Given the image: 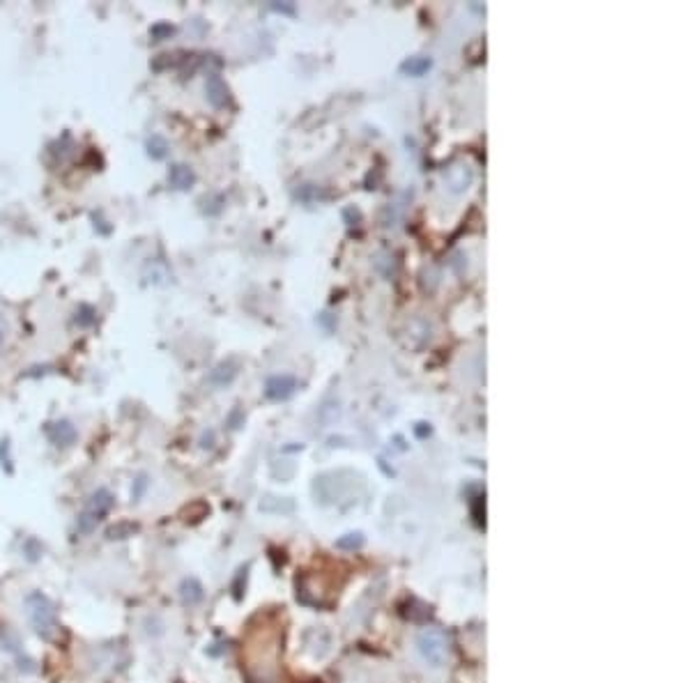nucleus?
<instances>
[{
    "label": "nucleus",
    "instance_id": "1",
    "mask_svg": "<svg viewBox=\"0 0 690 683\" xmlns=\"http://www.w3.org/2000/svg\"><path fill=\"white\" fill-rule=\"evenodd\" d=\"M26 605H28V617H30V624L34 628V633L41 635V637H46V640H51L55 628H58L55 605L39 591H32L30 596L26 598Z\"/></svg>",
    "mask_w": 690,
    "mask_h": 683
},
{
    "label": "nucleus",
    "instance_id": "2",
    "mask_svg": "<svg viewBox=\"0 0 690 683\" xmlns=\"http://www.w3.org/2000/svg\"><path fill=\"white\" fill-rule=\"evenodd\" d=\"M113 504H115V497L110 495V490H106V488L95 490V493L90 495L83 513L79 515V531L81 534H90V531L97 527V522H99L101 517L108 515V511L113 508Z\"/></svg>",
    "mask_w": 690,
    "mask_h": 683
},
{
    "label": "nucleus",
    "instance_id": "3",
    "mask_svg": "<svg viewBox=\"0 0 690 683\" xmlns=\"http://www.w3.org/2000/svg\"><path fill=\"white\" fill-rule=\"evenodd\" d=\"M44 435L48 437V442L55 444V446H72L76 442V437H79L74 424L72 421H67V419L48 421V424L44 426Z\"/></svg>",
    "mask_w": 690,
    "mask_h": 683
},
{
    "label": "nucleus",
    "instance_id": "4",
    "mask_svg": "<svg viewBox=\"0 0 690 683\" xmlns=\"http://www.w3.org/2000/svg\"><path fill=\"white\" fill-rule=\"evenodd\" d=\"M419 646H421V653L426 655V660H431L433 665H442V660L446 658V642L435 631H426L421 635Z\"/></svg>",
    "mask_w": 690,
    "mask_h": 683
},
{
    "label": "nucleus",
    "instance_id": "5",
    "mask_svg": "<svg viewBox=\"0 0 690 683\" xmlns=\"http://www.w3.org/2000/svg\"><path fill=\"white\" fill-rule=\"evenodd\" d=\"M297 389V379L293 375H272V377H267V382H265V396L269 400H286L290 398L295 393Z\"/></svg>",
    "mask_w": 690,
    "mask_h": 683
},
{
    "label": "nucleus",
    "instance_id": "6",
    "mask_svg": "<svg viewBox=\"0 0 690 683\" xmlns=\"http://www.w3.org/2000/svg\"><path fill=\"white\" fill-rule=\"evenodd\" d=\"M168 184L177 191H186L196 184V172L186 164H172L168 170Z\"/></svg>",
    "mask_w": 690,
    "mask_h": 683
},
{
    "label": "nucleus",
    "instance_id": "7",
    "mask_svg": "<svg viewBox=\"0 0 690 683\" xmlns=\"http://www.w3.org/2000/svg\"><path fill=\"white\" fill-rule=\"evenodd\" d=\"M205 90H207V99H210V103L214 108H224L228 103V99H230V97H228V86L221 81V76H217V74H210Z\"/></svg>",
    "mask_w": 690,
    "mask_h": 683
},
{
    "label": "nucleus",
    "instance_id": "8",
    "mask_svg": "<svg viewBox=\"0 0 690 683\" xmlns=\"http://www.w3.org/2000/svg\"><path fill=\"white\" fill-rule=\"evenodd\" d=\"M145 150H148V155L155 159V161H161V159L168 157V141L161 136V134H152L148 136V141H145Z\"/></svg>",
    "mask_w": 690,
    "mask_h": 683
},
{
    "label": "nucleus",
    "instance_id": "9",
    "mask_svg": "<svg viewBox=\"0 0 690 683\" xmlns=\"http://www.w3.org/2000/svg\"><path fill=\"white\" fill-rule=\"evenodd\" d=\"M235 375H237V364H235V362H224V364H219L217 368L210 373V379H212L214 384L224 386L228 382H233Z\"/></svg>",
    "mask_w": 690,
    "mask_h": 683
},
{
    "label": "nucleus",
    "instance_id": "10",
    "mask_svg": "<svg viewBox=\"0 0 690 683\" xmlns=\"http://www.w3.org/2000/svg\"><path fill=\"white\" fill-rule=\"evenodd\" d=\"M179 591H182V600L184 603H198L200 598H203V589H200V584L196 582V580H184L182 586H179Z\"/></svg>",
    "mask_w": 690,
    "mask_h": 683
},
{
    "label": "nucleus",
    "instance_id": "11",
    "mask_svg": "<svg viewBox=\"0 0 690 683\" xmlns=\"http://www.w3.org/2000/svg\"><path fill=\"white\" fill-rule=\"evenodd\" d=\"M74 320H76V324H79V327L88 329V327H92V324L97 322V310L90 306V304H81V306L76 308Z\"/></svg>",
    "mask_w": 690,
    "mask_h": 683
},
{
    "label": "nucleus",
    "instance_id": "12",
    "mask_svg": "<svg viewBox=\"0 0 690 683\" xmlns=\"http://www.w3.org/2000/svg\"><path fill=\"white\" fill-rule=\"evenodd\" d=\"M433 62L428 60V58H410L407 62H403V72L407 74H412V76H421L424 72H428L431 69Z\"/></svg>",
    "mask_w": 690,
    "mask_h": 683
},
{
    "label": "nucleus",
    "instance_id": "13",
    "mask_svg": "<svg viewBox=\"0 0 690 683\" xmlns=\"http://www.w3.org/2000/svg\"><path fill=\"white\" fill-rule=\"evenodd\" d=\"M172 32H175V26L166 23V21H159V23H155V26L150 28V37H152V41H164V39H168Z\"/></svg>",
    "mask_w": 690,
    "mask_h": 683
},
{
    "label": "nucleus",
    "instance_id": "14",
    "mask_svg": "<svg viewBox=\"0 0 690 683\" xmlns=\"http://www.w3.org/2000/svg\"><path fill=\"white\" fill-rule=\"evenodd\" d=\"M136 529L138 527L134 522H120V524H115V527H108L106 536L108 538H127V536H134Z\"/></svg>",
    "mask_w": 690,
    "mask_h": 683
},
{
    "label": "nucleus",
    "instance_id": "15",
    "mask_svg": "<svg viewBox=\"0 0 690 683\" xmlns=\"http://www.w3.org/2000/svg\"><path fill=\"white\" fill-rule=\"evenodd\" d=\"M148 486H150L148 476H145V474L138 476V479L134 481V488H131V497H134V502L141 499V497L145 495V490H148Z\"/></svg>",
    "mask_w": 690,
    "mask_h": 683
},
{
    "label": "nucleus",
    "instance_id": "16",
    "mask_svg": "<svg viewBox=\"0 0 690 683\" xmlns=\"http://www.w3.org/2000/svg\"><path fill=\"white\" fill-rule=\"evenodd\" d=\"M0 465L7 472H12V455H10V439H3L0 442Z\"/></svg>",
    "mask_w": 690,
    "mask_h": 683
},
{
    "label": "nucleus",
    "instance_id": "17",
    "mask_svg": "<svg viewBox=\"0 0 690 683\" xmlns=\"http://www.w3.org/2000/svg\"><path fill=\"white\" fill-rule=\"evenodd\" d=\"M269 10H274V12H286V14H295V7H293V5H269Z\"/></svg>",
    "mask_w": 690,
    "mask_h": 683
},
{
    "label": "nucleus",
    "instance_id": "18",
    "mask_svg": "<svg viewBox=\"0 0 690 683\" xmlns=\"http://www.w3.org/2000/svg\"><path fill=\"white\" fill-rule=\"evenodd\" d=\"M0 345H3V329H0Z\"/></svg>",
    "mask_w": 690,
    "mask_h": 683
}]
</instances>
